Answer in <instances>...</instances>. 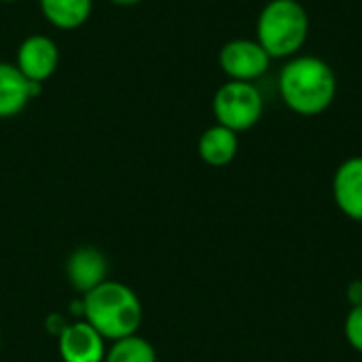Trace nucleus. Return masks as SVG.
<instances>
[{
	"label": "nucleus",
	"instance_id": "nucleus-7",
	"mask_svg": "<svg viewBox=\"0 0 362 362\" xmlns=\"http://www.w3.org/2000/svg\"><path fill=\"white\" fill-rule=\"evenodd\" d=\"M57 348L64 362H104L106 339L85 320L66 325L57 335Z\"/></svg>",
	"mask_w": 362,
	"mask_h": 362
},
{
	"label": "nucleus",
	"instance_id": "nucleus-8",
	"mask_svg": "<svg viewBox=\"0 0 362 362\" xmlns=\"http://www.w3.org/2000/svg\"><path fill=\"white\" fill-rule=\"evenodd\" d=\"M333 199L339 212L352 221L362 223V157H348L333 174Z\"/></svg>",
	"mask_w": 362,
	"mask_h": 362
},
{
	"label": "nucleus",
	"instance_id": "nucleus-3",
	"mask_svg": "<svg viewBox=\"0 0 362 362\" xmlns=\"http://www.w3.org/2000/svg\"><path fill=\"white\" fill-rule=\"evenodd\" d=\"M310 17L297 0H269L257 17V40L272 59H291L305 45Z\"/></svg>",
	"mask_w": 362,
	"mask_h": 362
},
{
	"label": "nucleus",
	"instance_id": "nucleus-17",
	"mask_svg": "<svg viewBox=\"0 0 362 362\" xmlns=\"http://www.w3.org/2000/svg\"><path fill=\"white\" fill-rule=\"evenodd\" d=\"M0 2H4V4H13V2H19V0H0Z\"/></svg>",
	"mask_w": 362,
	"mask_h": 362
},
{
	"label": "nucleus",
	"instance_id": "nucleus-4",
	"mask_svg": "<svg viewBox=\"0 0 362 362\" xmlns=\"http://www.w3.org/2000/svg\"><path fill=\"white\" fill-rule=\"evenodd\" d=\"M265 110L263 93L255 83L227 81L212 98V112L218 125L233 129L235 134L252 129Z\"/></svg>",
	"mask_w": 362,
	"mask_h": 362
},
{
	"label": "nucleus",
	"instance_id": "nucleus-15",
	"mask_svg": "<svg viewBox=\"0 0 362 362\" xmlns=\"http://www.w3.org/2000/svg\"><path fill=\"white\" fill-rule=\"evenodd\" d=\"M346 299H348L350 308H358V305H362V280L361 278H356V280H352V282L348 284V288H346Z\"/></svg>",
	"mask_w": 362,
	"mask_h": 362
},
{
	"label": "nucleus",
	"instance_id": "nucleus-9",
	"mask_svg": "<svg viewBox=\"0 0 362 362\" xmlns=\"http://www.w3.org/2000/svg\"><path fill=\"white\" fill-rule=\"evenodd\" d=\"M42 93V83L28 81L15 62H0V119H13Z\"/></svg>",
	"mask_w": 362,
	"mask_h": 362
},
{
	"label": "nucleus",
	"instance_id": "nucleus-10",
	"mask_svg": "<svg viewBox=\"0 0 362 362\" xmlns=\"http://www.w3.org/2000/svg\"><path fill=\"white\" fill-rule=\"evenodd\" d=\"M66 274L72 288L81 295H87L89 291L108 280V261L100 250L85 246L70 255L66 263Z\"/></svg>",
	"mask_w": 362,
	"mask_h": 362
},
{
	"label": "nucleus",
	"instance_id": "nucleus-16",
	"mask_svg": "<svg viewBox=\"0 0 362 362\" xmlns=\"http://www.w3.org/2000/svg\"><path fill=\"white\" fill-rule=\"evenodd\" d=\"M108 2L119 4V6H134V4H138V2H142V0H108Z\"/></svg>",
	"mask_w": 362,
	"mask_h": 362
},
{
	"label": "nucleus",
	"instance_id": "nucleus-14",
	"mask_svg": "<svg viewBox=\"0 0 362 362\" xmlns=\"http://www.w3.org/2000/svg\"><path fill=\"white\" fill-rule=\"evenodd\" d=\"M344 335H346L348 344L352 346V350L362 354V305L350 308L346 322H344Z\"/></svg>",
	"mask_w": 362,
	"mask_h": 362
},
{
	"label": "nucleus",
	"instance_id": "nucleus-6",
	"mask_svg": "<svg viewBox=\"0 0 362 362\" xmlns=\"http://www.w3.org/2000/svg\"><path fill=\"white\" fill-rule=\"evenodd\" d=\"M15 66L21 70V74L32 83L49 81L59 66V49L57 42L47 34H30L25 36L15 55Z\"/></svg>",
	"mask_w": 362,
	"mask_h": 362
},
{
	"label": "nucleus",
	"instance_id": "nucleus-12",
	"mask_svg": "<svg viewBox=\"0 0 362 362\" xmlns=\"http://www.w3.org/2000/svg\"><path fill=\"white\" fill-rule=\"evenodd\" d=\"M40 13L47 23L57 30L81 28L93 11V0H38Z\"/></svg>",
	"mask_w": 362,
	"mask_h": 362
},
{
	"label": "nucleus",
	"instance_id": "nucleus-5",
	"mask_svg": "<svg viewBox=\"0 0 362 362\" xmlns=\"http://www.w3.org/2000/svg\"><path fill=\"white\" fill-rule=\"evenodd\" d=\"M218 66L229 81L252 83L269 70L272 57L257 38H233L221 47Z\"/></svg>",
	"mask_w": 362,
	"mask_h": 362
},
{
	"label": "nucleus",
	"instance_id": "nucleus-13",
	"mask_svg": "<svg viewBox=\"0 0 362 362\" xmlns=\"http://www.w3.org/2000/svg\"><path fill=\"white\" fill-rule=\"evenodd\" d=\"M104 362H157V354L153 344H148L144 337L129 335L112 341V346L106 350Z\"/></svg>",
	"mask_w": 362,
	"mask_h": 362
},
{
	"label": "nucleus",
	"instance_id": "nucleus-11",
	"mask_svg": "<svg viewBox=\"0 0 362 362\" xmlns=\"http://www.w3.org/2000/svg\"><path fill=\"white\" fill-rule=\"evenodd\" d=\"M240 151V138L233 129L223 127L218 123H214L212 127H208L199 140H197V153L199 159L212 168H225L229 165Z\"/></svg>",
	"mask_w": 362,
	"mask_h": 362
},
{
	"label": "nucleus",
	"instance_id": "nucleus-2",
	"mask_svg": "<svg viewBox=\"0 0 362 362\" xmlns=\"http://www.w3.org/2000/svg\"><path fill=\"white\" fill-rule=\"evenodd\" d=\"M83 316L104 339L119 341L138 333L142 303L129 286L106 280L83 295Z\"/></svg>",
	"mask_w": 362,
	"mask_h": 362
},
{
	"label": "nucleus",
	"instance_id": "nucleus-1",
	"mask_svg": "<svg viewBox=\"0 0 362 362\" xmlns=\"http://www.w3.org/2000/svg\"><path fill=\"white\" fill-rule=\"evenodd\" d=\"M278 91L295 115L316 117L335 102L337 76L322 57L295 55L280 70Z\"/></svg>",
	"mask_w": 362,
	"mask_h": 362
}]
</instances>
